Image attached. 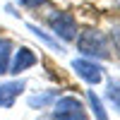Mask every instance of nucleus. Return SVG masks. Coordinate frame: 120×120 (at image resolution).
<instances>
[{"instance_id": "1", "label": "nucleus", "mask_w": 120, "mask_h": 120, "mask_svg": "<svg viewBox=\"0 0 120 120\" xmlns=\"http://www.w3.org/2000/svg\"><path fill=\"white\" fill-rule=\"evenodd\" d=\"M77 48L84 55H89V58H101V60H106L108 55H111V51H108V41H106V36L98 31V29H86L84 34H79Z\"/></svg>"}, {"instance_id": "2", "label": "nucleus", "mask_w": 120, "mask_h": 120, "mask_svg": "<svg viewBox=\"0 0 120 120\" xmlns=\"http://www.w3.org/2000/svg\"><path fill=\"white\" fill-rule=\"evenodd\" d=\"M51 29L63 38V41L77 38V22H75V17L67 15V12H60L58 17H51Z\"/></svg>"}, {"instance_id": "3", "label": "nucleus", "mask_w": 120, "mask_h": 120, "mask_svg": "<svg viewBox=\"0 0 120 120\" xmlns=\"http://www.w3.org/2000/svg\"><path fill=\"white\" fill-rule=\"evenodd\" d=\"M72 67H75V72L84 79V82L89 84H98L103 79V70L98 67L96 63H91V60H86V58H77L72 60Z\"/></svg>"}, {"instance_id": "4", "label": "nucleus", "mask_w": 120, "mask_h": 120, "mask_svg": "<svg viewBox=\"0 0 120 120\" xmlns=\"http://www.w3.org/2000/svg\"><path fill=\"white\" fill-rule=\"evenodd\" d=\"M36 60L38 58H36V53L31 51V48H19V51L15 53V58H12V65H10L7 72L10 75H19V72H24V70L34 67Z\"/></svg>"}, {"instance_id": "5", "label": "nucleus", "mask_w": 120, "mask_h": 120, "mask_svg": "<svg viewBox=\"0 0 120 120\" xmlns=\"http://www.w3.org/2000/svg\"><path fill=\"white\" fill-rule=\"evenodd\" d=\"M24 91V82H7V84H0V106H12V101Z\"/></svg>"}, {"instance_id": "6", "label": "nucleus", "mask_w": 120, "mask_h": 120, "mask_svg": "<svg viewBox=\"0 0 120 120\" xmlns=\"http://www.w3.org/2000/svg\"><path fill=\"white\" fill-rule=\"evenodd\" d=\"M10 55H12V41L10 38H0V75H7Z\"/></svg>"}, {"instance_id": "7", "label": "nucleus", "mask_w": 120, "mask_h": 120, "mask_svg": "<svg viewBox=\"0 0 120 120\" xmlns=\"http://www.w3.org/2000/svg\"><path fill=\"white\" fill-rule=\"evenodd\" d=\"M86 98H89V106H91V111L96 115V120H108L106 111H103V103H101V98H98L94 91H86Z\"/></svg>"}, {"instance_id": "8", "label": "nucleus", "mask_w": 120, "mask_h": 120, "mask_svg": "<svg viewBox=\"0 0 120 120\" xmlns=\"http://www.w3.org/2000/svg\"><path fill=\"white\" fill-rule=\"evenodd\" d=\"M51 120H89L84 108H79V111H53V118Z\"/></svg>"}, {"instance_id": "9", "label": "nucleus", "mask_w": 120, "mask_h": 120, "mask_svg": "<svg viewBox=\"0 0 120 120\" xmlns=\"http://www.w3.org/2000/svg\"><path fill=\"white\" fill-rule=\"evenodd\" d=\"M79 108H84V106H82V101H79L77 96L58 98V103H55V111H79Z\"/></svg>"}, {"instance_id": "10", "label": "nucleus", "mask_w": 120, "mask_h": 120, "mask_svg": "<svg viewBox=\"0 0 120 120\" xmlns=\"http://www.w3.org/2000/svg\"><path fill=\"white\" fill-rule=\"evenodd\" d=\"M29 29H31V31H34V34H36L38 38H41V41H46V43L51 46V48H58V51H63V46H60V43L55 41V38H51V36H48L46 31H41V29H38L36 24H29Z\"/></svg>"}, {"instance_id": "11", "label": "nucleus", "mask_w": 120, "mask_h": 120, "mask_svg": "<svg viewBox=\"0 0 120 120\" xmlns=\"http://www.w3.org/2000/svg\"><path fill=\"white\" fill-rule=\"evenodd\" d=\"M53 98H55V91H48V94H41V96H31V98H29V106H31V108H36V106L41 108L46 103H51Z\"/></svg>"}, {"instance_id": "12", "label": "nucleus", "mask_w": 120, "mask_h": 120, "mask_svg": "<svg viewBox=\"0 0 120 120\" xmlns=\"http://www.w3.org/2000/svg\"><path fill=\"white\" fill-rule=\"evenodd\" d=\"M108 98L115 103V108L120 111V84H115V82H111L108 84Z\"/></svg>"}, {"instance_id": "13", "label": "nucleus", "mask_w": 120, "mask_h": 120, "mask_svg": "<svg viewBox=\"0 0 120 120\" xmlns=\"http://www.w3.org/2000/svg\"><path fill=\"white\" fill-rule=\"evenodd\" d=\"M111 41H113L115 51H118V55H120V24L113 26V31H111Z\"/></svg>"}, {"instance_id": "14", "label": "nucleus", "mask_w": 120, "mask_h": 120, "mask_svg": "<svg viewBox=\"0 0 120 120\" xmlns=\"http://www.w3.org/2000/svg\"><path fill=\"white\" fill-rule=\"evenodd\" d=\"M19 5H24V7H36V5H41L43 0H17Z\"/></svg>"}, {"instance_id": "15", "label": "nucleus", "mask_w": 120, "mask_h": 120, "mask_svg": "<svg viewBox=\"0 0 120 120\" xmlns=\"http://www.w3.org/2000/svg\"><path fill=\"white\" fill-rule=\"evenodd\" d=\"M115 3H118V5H120V0H115Z\"/></svg>"}]
</instances>
